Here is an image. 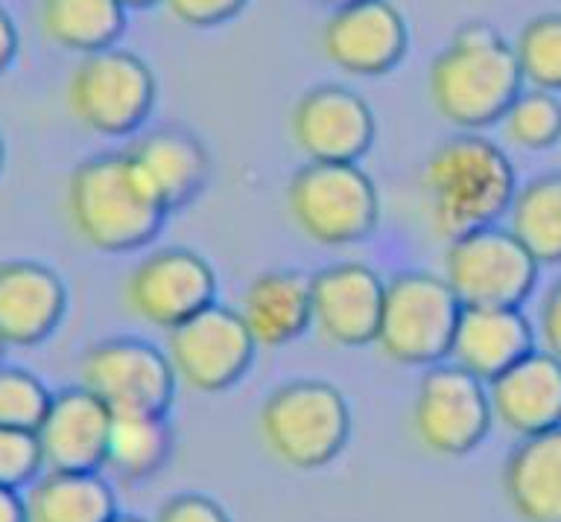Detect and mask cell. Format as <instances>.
I'll return each mask as SVG.
<instances>
[{"instance_id": "obj_1", "label": "cell", "mask_w": 561, "mask_h": 522, "mask_svg": "<svg viewBox=\"0 0 561 522\" xmlns=\"http://www.w3.org/2000/svg\"><path fill=\"white\" fill-rule=\"evenodd\" d=\"M517 175L508 155L477 131H465L433 149L421 173V201L430 228L442 240L494 225L508 213Z\"/></svg>"}, {"instance_id": "obj_2", "label": "cell", "mask_w": 561, "mask_h": 522, "mask_svg": "<svg viewBox=\"0 0 561 522\" xmlns=\"http://www.w3.org/2000/svg\"><path fill=\"white\" fill-rule=\"evenodd\" d=\"M520 91L515 47L482 21L459 26L430 65V100L447 123L465 131L503 120Z\"/></svg>"}, {"instance_id": "obj_3", "label": "cell", "mask_w": 561, "mask_h": 522, "mask_svg": "<svg viewBox=\"0 0 561 522\" xmlns=\"http://www.w3.org/2000/svg\"><path fill=\"white\" fill-rule=\"evenodd\" d=\"M65 210L73 234L96 252L108 254L147 245L167 217L126 152L82 161L68 178Z\"/></svg>"}, {"instance_id": "obj_4", "label": "cell", "mask_w": 561, "mask_h": 522, "mask_svg": "<svg viewBox=\"0 0 561 522\" xmlns=\"http://www.w3.org/2000/svg\"><path fill=\"white\" fill-rule=\"evenodd\" d=\"M261 438L284 467L319 471L345 450L351 411L340 388L319 380H296L275 388L263 403Z\"/></svg>"}, {"instance_id": "obj_5", "label": "cell", "mask_w": 561, "mask_h": 522, "mask_svg": "<svg viewBox=\"0 0 561 522\" xmlns=\"http://www.w3.org/2000/svg\"><path fill=\"white\" fill-rule=\"evenodd\" d=\"M462 301L445 278L403 271L386 283L377 345L401 366H436L450 357Z\"/></svg>"}, {"instance_id": "obj_6", "label": "cell", "mask_w": 561, "mask_h": 522, "mask_svg": "<svg viewBox=\"0 0 561 522\" xmlns=\"http://www.w3.org/2000/svg\"><path fill=\"white\" fill-rule=\"evenodd\" d=\"M287 205L301 234L322 245L359 243L380 217L375 182L357 164L310 161L293 175Z\"/></svg>"}, {"instance_id": "obj_7", "label": "cell", "mask_w": 561, "mask_h": 522, "mask_svg": "<svg viewBox=\"0 0 561 522\" xmlns=\"http://www.w3.org/2000/svg\"><path fill=\"white\" fill-rule=\"evenodd\" d=\"M68 108L79 126L105 138H123L147 120L156 105V79L135 53L108 50L82 56L68 79Z\"/></svg>"}, {"instance_id": "obj_8", "label": "cell", "mask_w": 561, "mask_h": 522, "mask_svg": "<svg viewBox=\"0 0 561 522\" xmlns=\"http://www.w3.org/2000/svg\"><path fill=\"white\" fill-rule=\"evenodd\" d=\"M541 263L508 228H477L447 243L445 280L462 306H520Z\"/></svg>"}, {"instance_id": "obj_9", "label": "cell", "mask_w": 561, "mask_h": 522, "mask_svg": "<svg viewBox=\"0 0 561 522\" xmlns=\"http://www.w3.org/2000/svg\"><path fill=\"white\" fill-rule=\"evenodd\" d=\"M494 411L482 380L459 366L430 368L412 403V429L430 453L456 459L485 441Z\"/></svg>"}, {"instance_id": "obj_10", "label": "cell", "mask_w": 561, "mask_h": 522, "mask_svg": "<svg viewBox=\"0 0 561 522\" xmlns=\"http://www.w3.org/2000/svg\"><path fill=\"white\" fill-rule=\"evenodd\" d=\"M79 376L112 415H167L179 380L164 350L140 339L94 345L82 357Z\"/></svg>"}, {"instance_id": "obj_11", "label": "cell", "mask_w": 561, "mask_h": 522, "mask_svg": "<svg viewBox=\"0 0 561 522\" xmlns=\"http://www.w3.org/2000/svg\"><path fill=\"white\" fill-rule=\"evenodd\" d=\"M217 295V278L205 257L187 248H161L126 275L123 301L135 318L175 330L208 310Z\"/></svg>"}, {"instance_id": "obj_12", "label": "cell", "mask_w": 561, "mask_h": 522, "mask_svg": "<svg viewBox=\"0 0 561 522\" xmlns=\"http://www.w3.org/2000/svg\"><path fill=\"white\" fill-rule=\"evenodd\" d=\"M254 339L237 310L210 304L191 322L179 324L167 339V357L175 376L193 392H222L249 371Z\"/></svg>"}, {"instance_id": "obj_13", "label": "cell", "mask_w": 561, "mask_h": 522, "mask_svg": "<svg viewBox=\"0 0 561 522\" xmlns=\"http://www.w3.org/2000/svg\"><path fill=\"white\" fill-rule=\"evenodd\" d=\"M410 44L403 15L389 0H351L331 12L322 30L324 56L351 77H383Z\"/></svg>"}, {"instance_id": "obj_14", "label": "cell", "mask_w": 561, "mask_h": 522, "mask_svg": "<svg viewBox=\"0 0 561 522\" xmlns=\"http://www.w3.org/2000/svg\"><path fill=\"white\" fill-rule=\"evenodd\" d=\"M293 140L310 161L357 164L375 140V114L351 88H310L293 108Z\"/></svg>"}, {"instance_id": "obj_15", "label": "cell", "mask_w": 561, "mask_h": 522, "mask_svg": "<svg viewBox=\"0 0 561 522\" xmlns=\"http://www.w3.org/2000/svg\"><path fill=\"white\" fill-rule=\"evenodd\" d=\"M114 415L85 385L53 394L35 429L44 471L100 473L105 467Z\"/></svg>"}, {"instance_id": "obj_16", "label": "cell", "mask_w": 561, "mask_h": 522, "mask_svg": "<svg viewBox=\"0 0 561 522\" xmlns=\"http://www.w3.org/2000/svg\"><path fill=\"white\" fill-rule=\"evenodd\" d=\"M313 327L336 348H363L377 339L386 283L363 263H336L310 278Z\"/></svg>"}, {"instance_id": "obj_17", "label": "cell", "mask_w": 561, "mask_h": 522, "mask_svg": "<svg viewBox=\"0 0 561 522\" xmlns=\"http://www.w3.org/2000/svg\"><path fill=\"white\" fill-rule=\"evenodd\" d=\"M68 292L53 269L35 260L0 263V341L33 348L65 318Z\"/></svg>"}, {"instance_id": "obj_18", "label": "cell", "mask_w": 561, "mask_h": 522, "mask_svg": "<svg viewBox=\"0 0 561 522\" xmlns=\"http://www.w3.org/2000/svg\"><path fill=\"white\" fill-rule=\"evenodd\" d=\"M535 350V327L520 306H462L450 359L482 383L497 380Z\"/></svg>"}, {"instance_id": "obj_19", "label": "cell", "mask_w": 561, "mask_h": 522, "mask_svg": "<svg viewBox=\"0 0 561 522\" xmlns=\"http://www.w3.org/2000/svg\"><path fill=\"white\" fill-rule=\"evenodd\" d=\"M491 411L508 432L520 438L561 427V359L533 350L506 374L489 383Z\"/></svg>"}, {"instance_id": "obj_20", "label": "cell", "mask_w": 561, "mask_h": 522, "mask_svg": "<svg viewBox=\"0 0 561 522\" xmlns=\"http://www.w3.org/2000/svg\"><path fill=\"white\" fill-rule=\"evenodd\" d=\"M126 158L164 210L187 205L208 178L205 149L179 129L149 131L126 149Z\"/></svg>"}, {"instance_id": "obj_21", "label": "cell", "mask_w": 561, "mask_h": 522, "mask_svg": "<svg viewBox=\"0 0 561 522\" xmlns=\"http://www.w3.org/2000/svg\"><path fill=\"white\" fill-rule=\"evenodd\" d=\"M503 494L520 522H561V427L524 438L512 450Z\"/></svg>"}, {"instance_id": "obj_22", "label": "cell", "mask_w": 561, "mask_h": 522, "mask_svg": "<svg viewBox=\"0 0 561 522\" xmlns=\"http://www.w3.org/2000/svg\"><path fill=\"white\" fill-rule=\"evenodd\" d=\"M240 318L261 348H284L313 327L310 278L298 271H266L254 278L240 301Z\"/></svg>"}, {"instance_id": "obj_23", "label": "cell", "mask_w": 561, "mask_h": 522, "mask_svg": "<svg viewBox=\"0 0 561 522\" xmlns=\"http://www.w3.org/2000/svg\"><path fill=\"white\" fill-rule=\"evenodd\" d=\"M26 522H114L117 499L100 473L44 471L24 499Z\"/></svg>"}, {"instance_id": "obj_24", "label": "cell", "mask_w": 561, "mask_h": 522, "mask_svg": "<svg viewBox=\"0 0 561 522\" xmlns=\"http://www.w3.org/2000/svg\"><path fill=\"white\" fill-rule=\"evenodd\" d=\"M38 24L44 38L61 50H108L126 30V7L121 0H42Z\"/></svg>"}, {"instance_id": "obj_25", "label": "cell", "mask_w": 561, "mask_h": 522, "mask_svg": "<svg viewBox=\"0 0 561 522\" xmlns=\"http://www.w3.org/2000/svg\"><path fill=\"white\" fill-rule=\"evenodd\" d=\"M508 231L541 266L561 263V173H547L517 187L508 208Z\"/></svg>"}, {"instance_id": "obj_26", "label": "cell", "mask_w": 561, "mask_h": 522, "mask_svg": "<svg viewBox=\"0 0 561 522\" xmlns=\"http://www.w3.org/2000/svg\"><path fill=\"white\" fill-rule=\"evenodd\" d=\"M173 453V432L164 415H114L105 467L123 482L156 476Z\"/></svg>"}, {"instance_id": "obj_27", "label": "cell", "mask_w": 561, "mask_h": 522, "mask_svg": "<svg viewBox=\"0 0 561 522\" xmlns=\"http://www.w3.org/2000/svg\"><path fill=\"white\" fill-rule=\"evenodd\" d=\"M500 126L508 143H515L517 149L543 152L561 143V100L538 88L520 91L503 114Z\"/></svg>"}, {"instance_id": "obj_28", "label": "cell", "mask_w": 561, "mask_h": 522, "mask_svg": "<svg viewBox=\"0 0 561 522\" xmlns=\"http://www.w3.org/2000/svg\"><path fill=\"white\" fill-rule=\"evenodd\" d=\"M512 47L526 85L561 94V15L533 18Z\"/></svg>"}, {"instance_id": "obj_29", "label": "cell", "mask_w": 561, "mask_h": 522, "mask_svg": "<svg viewBox=\"0 0 561 522\" xmlns=\"http://www.w3.org/2000/svg\"><path fill=\"white\" fill-rule=\"evenodd\" d=\"M53 394L24 368L0 366V427L35 432Z\"/></svg>"}, {"instance_id": "obj_30", "label": "cell", "mask_w": 561, "mask_h": 522, "mask_svg": "<svg viewBox=\"0 0 561 522\" xmlns=\"http://www.w3.org/2000/svg\"><path fill=\"white\" fill-rule=\"evenodd\" d=\"M42 471L44 459L35 432L0 427V488H30Z\"/></svg>"}, {"instance_id": "obj_31", "label": "cell", "mask_w": 561, "mask_h": 522, "mask_svg": "<svg viewBox=\"0 0 561 522\" xmlns=\"http://www.w3.org/2000/svg\"><path fill=\"white\" fill-rule=\"evenodd\" d=\"M164 3L187 26L226 24L245 7V0H164Z\"/></svg>"}, {"instance_id": "obj_32", "label": "cell", "mask_w": 561, "mask_h": 522, "mask_svg": "<svg viewBox=\"0 0 561 522\" xmlns=\"http://www.w3.org/2000/svg\"><path fill=\"white\" fill-rule=\"evenodd\" d=\"M156 522H228V517L214 499L199 497V494H182L158 511Z\"/></svg>"}, {"instance_id": "obj_33", "label": "cell", "mask_w": 561, "mask_h": 522, "mask_svg": "<svg viewBox=\"0 0 561 522\" xmlns=\"http://www.w3.org/2000/svg\"><path fill=\"white\" fill-rule=\"evenodd\" d=\"M538 336L547 353L561 359V278L543 292L541 310H538Z\"/></svg>"}, {"instance_id": "obj_34", "label": "cell", "mask_w": 561, "mask_h": 522, "mask_svg": "<svg viewBox=\"0 0 561 522\" xmlns=\"http://www.w3.org/2000/svg\"><path fill=\"white\" fill-rule=\"evenodd\" d=\"M18 56V30L15 21L9 15L7 9L0 7V73L15 61Z\"/></svg>"}, {"instance_id": "obj_35", "label": "cell", "mask_w": 561, "mask_h": 522, "mask_svg": "<svg viewBox=\"0 0 561 522\" xmlns=\"http://www.w3.org/2000/svg\"><path fill=\"white\" fill-rule=\"evenodd\" d=\"M0 522H26V506L18 490L0 488Z\"/></svg>"}, {"instance_id": "obj_36", "label": "cell", "mask_w": 561, "mask_h": 522, "mask_svg": "<svg viewBox=\"0 0 561 522\" xmlns=\"http://www.w3.org/2000/svg\"><path fill=\"white\" fill-rule=\"evenodd\" d=\"M121 3L126 9H144V7H152V3H158V0H121Z\"/></svg>"}, {"instance_id": "obj_37", "label": "cell", "mask_w": 561, "mask_h": 522, "mask_svg": "<svg viewBox=\"0 0 561 522\" xmlns=\"http://www.w3.org/2000/svg\"><path fill=\"white\" fill-rule=\"evenodd\" d=\"M114 522H144V520H138V517H121V514H117V520H114Z\"/></svg>"}, {"instance_id": "obj_38", "label": "cell", "mask_w": 561, "mask_h": 522, "mask_svg": "<svg viewBox=\"0 0 561 522\" xmlns=\"http://www.w3.org/2000/svg\"><path fill=\"white\" fill-rule=\"evenodd\" d=\"M322 3H331V7L336 9V7H342V3H351V0H322Z\"/></svg>"}, {"instance_id": "obj_39", "label": "cell", "mask_w": 561, "mask_h": 522, "mask_svg": "<svg viewBox=\"0 0 561 522\" xmlns=\"http://www.w3.org/2000/svg\"><path fill=\"white\" fill-rule=\"evenodd\" d=\"M0 166H3V138H0Z\"/></svg>"}, {"instance_id": "obj_40", "label": "cell", "mask_w": 561, "mask_h": 522, "mask_svg": "<svg viewBox=\"0 0 561 522\" xmlns=\"http://www.w3.org/2000/svg\"><path fill=\"white\" fill-rule=\"evenodd\" d=\"M0 353H3V341H0Z\"/></svg>"}]
</instances>
